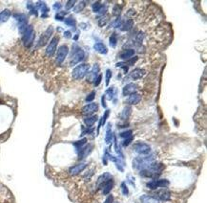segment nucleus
Returning <instances> with one entry per match:
<instances>
[{
  "instance_id": "nucleus-33",
  "label": "nucleus",
  "mask_w": 207,
  "mask_h": 203,
  "mask_svg": "<svg viewBox=\"0 0 207 203\" xmlns=\"http://www.w3.org/2000/svg\"><path fill=\"white\" fill-rule=\"evenodd\" d=\"M86 142H87V139L84 138V139H82V140H80V141H78V142L74 143V145H75V147L79 151V149H80L81 148H83V146L86 144Z\"/></svg>"
},
{
  "instance_id": "nucleus-5",
  "label": "nucleus",
  "mask_w": 207,
  "mask_h": 203,
  "mask_svg": "<svg viewBox=\"0 0 207 203\" xmlns=\"http://www.w3.org/2000/svg\"><path fill=\"white\" fill-rule=\"evenodd\" d=\"M170 185V182L167 179H157L147 183V187L151 190H156L157 188H167Z\"/></svg>"
},
{
  "instance_id": "nucleus-46",
  "label": "nucleus",
  "mask_w": 207,
  "mask_h": 203,
  "mask_svg": "<svg viewBox=\"0 0 207 203\" xmlns=\"http://www.w3.org/2000/svg\"><path fill=\"white\" fill-rule=\"evenodd\" d=\"M101 79H102V76H101V75H98V76L97 77V79H95V81H94V84H95V86L99 85L100 81H101Z\"/></svg>"
},
{
  "instance_id": "nucleus-13",
  "label": "nucleus",
  "mask_w": 207,
  "mask_h": 203,
  "mask_svg": "<svg viewBox=\"0 0 207 203\" xmlns=\"http://www.w3.org/2000/svg\"><path fill=\"white\" fill-rule=\"evenodd\" d=\"M138 89L137 84H128L127 85H125L123 89H122V95L123 96H128L131 95L133 93H136V91Z\"/></svg>"
},
{
  "instance_id": "nucleus-6",
  "label": "nucleus",
  "mask_w": 207,
  "mask_h": 203,
  "mask_svg": "<svg viewBox=\"0 0 207 203\" xmlns=\"http://www.w3.org/2000/svg\"><path fill=\"white\" fill-rule=\"evenodd\" d=\"M52 33H54V28H52V26L48 27V28L46 29V31L41 35V37H40V38H39V40H38V44H37V45L39 46V47H42V46L46 45L47 42L49 41L50 37H52Z\"/></svg>"
},
{
  "instance_id": "nucleus-34",
  "label": "nucleus",
  "mask_w": 207,
  "mask_h": 203,
  "mask_svg": "<svg viewBox=\"0 0 207 203\" xmlns=\"http://www.w3.org/2000/svg\"><path fill=\"white\" fill-rule=\"evenodd\" d=\"M111 78H112V71L110 69H107L106 70V74H105V84L106 85H109Z\"/></svg>"
},
{
  "instance_id": "nucleus-18",
  "label": "nucleus",
  "mask_w": 207,
  "mask_h": 203,
  "mask_svg": "<svg viewBox=\"0 0 207 203\" xmlns=\"http://www.w3.org/2000/svg\"><path fill=\"white\" fill-rule=\"evenodd\" d=\"M135 55V50L134 49H127L123 50L122 52L119 53V57L122 60H129Z\"/></svg>"
},
{
  "instance_id": "nucleus-35",
  "label": "nucleus",
  "mask_w": 207,
  "mask_h": 203,
  "mask_svg": "<svg viewBox=\"0 0 207 203\" xmlns=\"http://www.w3.org/2000/svg\"><path fill=\"white\" fill-rule=\"evenodd\" d=\"M65 23H66L68 26L75 27V19L73 16H70V17H68V18H66V19H65Z\"/></svg>"
},
{
  "instance_id": "nucleus-25",
  "label": "nucleus",
  "mask_w": 207,
  "mask_h": 203,
  "mask_svg": "<svg viewBox=\"0 0 207 203\" xmlns=\"http://www.w3.org/2000/svg\"><path fill=\"white\" fill-rule=\"evenodd\" d=\"M92 146H88V147H85V148H81L79 149V153H78V158L79 159H83L85 158L86 156L88 155V154L91 152V151H92Z\"/></svg>"
},
{
  "instance_id": "nucleus-47",
  "label": "nucleus",
  "mask_w": 207,
  "mask_h": 203,
  "mask_svg": "<svg viewBox=\"0 0 207 203\" xmlns=\"http://www.w3.org/2000/svg\"><path fill=\"white\" fill-rule=\"evenodd\" d=\"M64 13H56V16H55V18L57 19V20H63V19H64V17H63V16H64Z\"/></svg>"
},
{
  "instance_id": "nucleus-8",
  "label": "nucleus",
  "mask_w": 207,
  "mask_h": 203,
  "mask_svg": "<svg viewBox=\"0 0 207 203\" xmlns=\"http://www.w3.org/2000/svg\"><path fill=\"white\" fill-rule=\"evenodd\" d=\"M69 53V49L68 47H67L66 45H62L58 48V50H57V54H56V62L58 64L62 63V62L64 61L65 57H67V55H68Z\"/></svg>"
},
{
  "instance_id": "nucleus-49",
  "label": "nucleus",
  "mask_w": 207,
  "mask_h": 203,
  "mask_svg": "<svg viewBox=\"0 0 207 203\" xmlns=\"http://www.w3.org/2000/svg\"><path fill=\"white\" fill-rule=\"evenodd\" d=\"M60 8H61V4L60 3H55V5H54V9L55 10L58 11V10H60Z\"/></svg>"
},
{
  "instance_id": "nucleus-41",
  "label": "nucleus",
  "mask_w": 207,
  "mask_h": 203,
  "mask_svg": "<svg viewBox=\"0 0 207 203\" xmlns=\"http://www.w3.org/2000/svg\"><path fill=\"white\" fill-rule=\"evenodd\" d=\"M95 91H92L88 96L87 98H86V102H88V103H90V102H93V100L95 99Z\"/></svg>"
},
{
  "instance_id": "nucleus-10",
  "label": "nucleus",
  "mask_w": 207,
  "mask_h": 203,
  "mask_svg": "<svg viewBox=\"0 0 207 203\" xmlns=\"http://www.w3.org/2000/svg\"><path fill=\"white\" fill-rule=\"evenodd\" d=\"M58 40H59L58 37H55L51 40V42L49 43V45L47 46L46 55L48 57H52V56H54V54L55 53V50H56V46H57V43H58Z\"/></svg>"
},
{
  "instance_id": "nucleus-3",
  "label": "nucleus",
  "mask_w": 207,
  "mask_h": 203,
  "mask_svg": "<svg viewBox=\"0 0 207 203\" xmlns=\"http://www.w3.org/2000/svg\"><path fill=\"white\" fill-rule=\"evenodd\" d=\"M89 70H90L89 64H86V63L79 64L73 70V72H72V76H73V78L75 80H81L89 73Z\"/></svg>"
},
{
  "instance_id": "nucleus-31",
  "label": "nucleus",
  "mask_w": 207,
  "mask_h": 203,
  "mask_svg": "<svg viewBox=\"0 0 207 203\" xmlns=\"http://www.w3.org/2000/svg\"><path fill=\"white\" fill-rule=\"evenodd\" d=\"M114 95H115V92H114V87H111V88H108L107 90H106V93H105V98H107L108 100H112L114 98Z\"/></svg>"
},
{
  "instance_id": "nucleus-2",
  "label": "nucleus",
  "mask_w": 207,
  "mask_h": 203,
  "mask_svg": "<svg viewBox=\"0 0 207 203\" xmlns=\"http://www.w3.org/2000/svg\"><path fill=\"white\" fill-rule=\"evenodd\" d=\"M35 37V30H33V27L32 25H28V27L26 28V30L24 31L23 34H22L23 44L25 45L26 47L32 46Z\"/></svg>"
},
{
  "instance_id": "nucleus-50",
  "label": "nucleus",
  "mask_w": 207,
  "mask_h": 203,
  "mask_svg": "<svg viewBox=\"0 0 207 203\" xmlns=\"http://www.w3.org/2000/svg\"><path fill=\"white\" fill-rule=\"evenodd\" d=\"M64 37H71V32H69V31H66V32H64Z\"/></svg>"
},
{
  "instance_id": "nucleus-21",
  "label": "nucleus",
  "mask_w": 207,
  "mask_h": 203,
  "mask_svg": "<svg viewBox=\"0 0 207 203\" xmlns=\"http://www.w3.org/2000/svg\"><path fill=\"white\" fill-rule=\"evenodd\" d=\"M140 202L141 203H160V200L157 199L156 197L148 195H143L140 197Z\"/></svg>"
},
{
  "instance_id": "nucleus-45",
  "label": "nucleus",
  "mask_w": 207,
  "mask_h": 203,
  "mask_svg": "<svg viewBox=\"0 0 207 203\" xmlns=\"http://www.w3.org/2000/svg\"><path fill=\"white\" fill-rule=\"evenodd\" d=\"M133 141V136H131V137H129V138H126L123 141V146L124 147H126V146H128V145H130V143H131Z\"/></svg>"
},
{
  "instance_id": "nucleus-1",
  "label": "nucleus",
  "mask_w": 207,
  "mask_h": 203,
  "mask_svg": "<svg viewBox=\"0 0 207 203\" xmlns=\"http://www.w3.org/2000/svg\"><path fill=\"white\" fill-rule=\"evenodd\" d=\"M154 162V156H145V157H137L133 161V167L137 170H145L150 164Z\"/></svg>"
},
{
  "instance_id": "nucleus-24",
  "label": "nucleus",
  "mask_w": 207,
  "mask_h": 203,
  "mask_svg": "<svg viewBox=\"0 0 207 203\" xmlns=\"http://www.w3.org/2000/svg\"><path fill=\"white\" fill-rule=\"evenodd\" d=\"M97 120H98L97 115H90V116H88V117L84 118L83 121H84L85 125H87L88 128H90V127H92L95 122H97Z\"/></svg>"
},
{
  "instance_id": "nucleus-30",
  "label": "nucleus",
  "mask_w": 207,
  "mask_h": 203,
  "mask_svg": "<svg viewBox=\"0 0 207 203\" xmlns=\"http://www.w3.org/2000/svg\"><path fill=\"white\" fill-rule=\"evenodd\" d=\"M37 8H39L40 9V11L42 12V13H48L49 12V9H48V7H47V5L45 4V2H41V1H39V2H37Z\"/></svg>"
},
{
  "instance_id": "nucleus-29",
  "label": "nucleus",
  "mask_w": 207,
  "mask_h": 203,
  "mask_svg": "<svg viewBox=\"0 0 207 203\" xmlns=\"http://www.w3.org/2000/svg\"><path fill=\"white\" fill-rule=\"evenodd\" d=\"M85 6H86V2L85 1H81V2H79L78 5H76V6L75 7V9H74V12L75 13H80V12H82L83 11V9L85 8Z\"/></svg>"
},
{
  "instance_id": "nucleus-38",
  "label": "nucleus",
  "mask_w": 207,
  "mask_h": 203,
  "mask_svg": "<svg viewBox=\"0 0 207 203\" xmlns=\"http://www.w3.org/2000/svg\"><path fill=\"white\" fill-rule=\"evenodd\" d=\"M132 133H133L132 130H126V131H123V132L120 133V137H122V138H129V137L132 136Z\"/></svg>"
},
{
  "instance_id": "nucleus-44",
  "label": "nucleus",
  "mask_w": 207,
  "mask_h": 203,
  "mask_svg": "<svg viewBox=\"0 0 207 203\" xmlns=\"http://www.w3.org/2000/svg\"><path fill=\"white\" fill-rule=\"evenodd\" d=\"M138 60V57H131V59H129V60L127 61V65L128 66H131V65H133L135 62H136Z\"/></svg>"
},
{
  "instance_id": "nucleus-51",
  "label": "nucleus",
  "mask_w": 207,
  "mask_h": 203,
  "mask_svg": "<svg viewBox=\"0 0 207 203\" xmlns=\"http://www.w3.org/2000/svg\"><path fill=\"white\" fill-rule=\"evenodd\" d=\"M101 102H102V106L106 108V106H107V105H106V104H105V96L104 95H103V97L101 98Z\"/></svg>"
},
{
  "instance_id": "nucleus-11",
  "label": "nucleus",
  "mask_w": 207,
  "mask_h": 203,
  "mask_svg": "<svg viewBox=\"0 0 207 203\" xmlns=\"http://www.w3.org/2000/svg\"><path fill=\"white\" fill-rule=\"evenodd\" d=\"M86 167H87V164L86 163H79L78 165L70 168L69 172L71 175H78V173L82 172L86 169Z\"/></svg>"
},
{
  "instance_id": "nucleus-42",
  "label": "nucleus",
  "mask_w": 207,
  "mask_h": 203,
  "mask_svg": "<svg viewBox=\"0 0 207 203\" xmlns=\"http://www.w3.org/2000/svg\"><path fill=\"white\" fill-rule=\"evenodd\" d=\"M120 12H121V8L118 7V5H115V6L114 7V9H113V13L115 14V16H118V14L120 13Z\"/></svg>"
},
{
  "instance_id": "nucleus-26",
  "label": "nucleus",
  "mask_w": 207,
  "mask_h": 203,
  "mask_svg": "<svg viewBox=\"0 0 207 203\" xmlns=\"http://www.w3.org/2000/svg\"><path fill=\"white\" fill-rule=\"evenodd\" d=\"M10 16H11V12H10V10L8 9L4 10L3 12L0 13V24L6 22L10 18Z\"/></svg>"
},
{
  "instance_id": "nucleus-7",
  "label": "nucleus",
  "mask_w": 207,
  "mask_h": 203,
  "mask_svg": "<svg viewBox=\"0 0 207 203\" xmlns=\"http://www.w3.org/2000/svg\"><path fill=\"white\" fill-rule=\"evenodd\" d=\"M84 51L79 47H76V50H75L74 54L72 55V60H71V64L72 65H75L79 63L81 60H84Z\"/></svg>"
},
{
  "instance_id": "nucleus-43",
  "label": "nucleus",
  "mask_w": 207,
  "mask_h": 203,
  "mask_svg": "<svg viewBox=\"0 0 207 203\" xmlns=\"http://www.w3.org/2000/svg\"><path fill=\"white\" fill-rule=\"evenodd\" d=\"M75 3H76V1H75V0H71V1H68L67 2V4H66V10H70V9H72L74 7V5H75Z\"/></svg>"
},
{
  "instance_id": "nucleus-17",
  "label": "nucleus",
  "mask_w": 207,
  "mask_h": 203,
  "mask_svg": "<svg viewBox=\"0 0 207 203\" xmlns=\"http://www.w3.org/2000/svg\"><path fill=\"white\" fill-rule=\"evenodd\" d=\"M141 101V96L138 94V93H133L129 96V98L127 100V103L131 105H134V104H138L139 102Z\"/></svg>"
},
{
  "instance_id": "nucleus-27",
  "label": "nucleus",
  "mask_w": 207,
  "mask_h": 203,
  "mask_svg": "<svg viewBox=\"0 0 207 203\" xmlns=\"http://www.w3.org/2000/svg\"><path fill=\"white\" fill-rule=\"evenodd\" d=\"M131 112H132V108L130 107V106H126V107H124V109L122 110L121 114H120V118H121L122 120L128 119L129 116L131 115Z\"/></svg>"
},
{
  "instance_id": "nucleus-14",
  "label": "nucleus",
  "mask_w": 207,
  "mask_h": 203,
  "mask_svg": "<svg viewBox=\"0 0 207 203\" xmlns=\"http://www.w3.org/2000/svg\"><path fill=\"white\" fill-rule=\"evenodd\" d=\"M113 178L112 175L109 172H105L103 173V175H101L99 177H98V182H97V186L99 187V188H101L106 182H108L109 180H111Z\"/></svg>"
},
{
  "instance_id": "nucleus-22",
  "label": "nucleus",
  "mask_w": 207,
  "mask_h": 203,
  "mask_svg": "<svg viewBox=\"0 0 207 203\" xmlns=\"http://www.w3.org/2000/svg\"><path fill=\"white\" fill-rule=\"evenodd\" d=\"M111 127H112L111 124H108L107 130H106V135H105V142L107 144H110L114 139V134H113V131H112V128H111Z\"/></svg>"
},
{
  "instance_id": "nucleus-12",
  "label": "nucleus",
  "mask_w": 207,
  "mask_h": 203,
  "mask_svg": "<svg viewBox=\"0 0 207 203\" xmlns=\"http://www.w3.org/2000/svg\"><path fill=\"white\" fill-rule=\"evenodd\" d=\"M98 105L97 103H91V104L84 106L83 109H82V113L85 114V115L90 116V115H92L93 113H95V111L98 110Z\"/></svg>"
},
{
  "instance_id": "nucleus-40",
  "label": "nucleus",
  "mask_w": 207,
  "mask_h": 203,
  "mask_svg": "<svg viewBox=\"0 0 207 203\" xmlns=\"http://www.w3.org/2000/svg\"><path fill=\"white\" fill-rule=\"evenodd\" d=\"M107 20H108V17L107 16H102V17H100L99 19H98V25L100 26V27H102V26H104L106 23H107Z\"/></svg>"
},
{
  "instance_id": "nucleus-16",
  "label": "nucleus",
  "mask_w": 207,
  "mask_h": 203,
  "mask_svg": "<svg viewBox=\"0 0 207 203\" xmlns=\"http://www.w3.org/2000/svg\"><path fill=\"white\" fill-rule=\"evenodd\" d=\"M98 72H99V66H98V64H95L93 66L92 70H91V72L88 74L87 81H95V80L97 79V77L98 76Z\"/></svg>"
},
{
  "instance_id": "nucleus-39",
  "label": "nucleus",
  "mask_w": 207,
  "mask_h": 203,
  "mask_svg": "<svg viewBox=\"0 0 207 203\" xmlns=\"http://www.w3.org/2000/svg\"><path fill=\"white\" fill-rule=\"evenodd\" d=\"M121 191H122L123 196H128L129 190H128V188H127V186H126V183H125V182H122V183H121Z\"/></svg>"
},
{
  "instance_id": "nucleus-37",
  "label": "nucleus",
  "mask_w": 207,
  "mask_h": 203,
  "mask_svg": "<svg viewBox=\"0 0 207 203\" xmlns=\"http://www.w3.org/2000/svg\"><path fill=\"white\" fill-rule=\"evenodd\" d=\"M117 67H119V68H122L124 70L125 73H127L128 72V66L126 64V62H118L117 65H115Z\"/></svg>"
},
{
  "instance_id": "nucleus-4",
  "label": "nucleus",
  "mask_w": 207,
  "mask_h": 203,
  "mask_svg": "<svg viewBox=\"0 0 207 203\" xmlns=\"http://www.w3.org/2000/svg\"><path fill=\"white\" fill-rule=\"evenodd\" d=\"M133 149L135 152L140 155H147L151 152V147L143 142H137L136 144H134Z\"/></svg>"
},
{
  "instance_id": "nucleus-19",
  "label": "nucleus",
  "mask_w": 207,
  "mask_h": 203,
  "mask_svg": "<svg viewBox=\"0 0 207 203\" xmlns=\"http://www.w3.org/2000/svg\"><path fill=\"white\" fill-rule=\"evenodd\" d=\"M94 48H95V50L98 52L99 54H102V55H106L108 53V49H107V47H106L103 43L101 42H97L94 45Z\"/></svg>"
},
{
  "instance_id": "nucleus-36",
  "label": "nucleus",
  "mask_w": 207,
  "mask_h": 203,
  "mask_svg": "<svg viewBox=\"0 0 207 203\" xmlns=\"http://www.w3.org/2000/svg\"><path fill=\"white\" fill-rule=\"evenodd\" d=\"M101 7H102V4L100 3V2H95L94 4H93V6H92V9H93V12H95V13H98L99 11H100V9H101Z\"/></svg>"
},
{
  "instance_id": "nucleus-20",
  "label": "nucleus",
  "mask_w": 207,
  "mask_h": 203,
  "mask_svg": "<svg viewBox=\"0 0 207 203\" xmlns=\"http://www.w3.org/2000/svg\"><path fill=\"white\" fill-rule=\"evenodd\" d=\"M133 25H134V21L132 20V19H127L126 21H122L121 25H120V30H121L122 32L129 31L132 29Z\"/></svg>"
},
{
  "instance_id": "nucleus-32",
  "label": "nucleus",
  "mask_w": 207,
  "mask_h": 203,
  "mask_svg": "<svg viewBox=\"0 0 207 203\" xmlns=\"http://www.w3.org/2000/svg\"><path fill=\"white\" fill-rule=\"evenodd\" d=\"M117 42H118V37H117V34H113L110 37V45L112 47H115L117 46Z\"/></svg>"
},
{
  "instance_id": "nucleus-9",
  "label": "nucleus",
  "mask_w": 207,
  "mask_h": 203,
  "mask_svg": "<svg viewBox=\"0 0 207 203\" xmlns=\"http://www.w3.org/2000/svg\"><path fill=\"white\" fill-rule=\"evenodd\" d=\"M155 196L154 197H156L158 200H163V201H167L171 199V193L169 190H167L166 188H162V189L158 190L155 193Z\"/></svg>"
},
{
  "instance_id": "nucleus-15",
  "label": "nucleus",
  "mask_w": 207,
  "mask_h": 203,
  "mask_svg": "<svg viewBox=\"0 0 207 203\" xmlns=\"http://www.w3.org/2000/svg\"><path fill=\"white\" fill-rule=\"evenodd\" d=\"M146 75V71L144 69H141V68H137L135 69L131 72V74H130V77L133 79V80H139L143 78L144 76Z\"/></svg>"
},
{
  "instance_id": "nucleus-48",
  "label": "nucleus",
  "mask_w": 207,
  "mask_h": 203,
  "mask_svg": "<svg viewBox=\"0 0 207 203\" xmlns=\"http://www.w3.org/2000/svg\"><path fill=\"white\" fill-rule=\"evenodd\" d=\"M113 200H114V196L111 195V196H109L107 199H105L104 203H113Z\"/></svg>"
},
{
  "instance_id": "nucleus-23",
  "label": "nucleus",
  "mask_w": 207,
  "mask_h": 203,
  "mask_svg": "<svg viewBox=\"0 0 207 203\" xmlns=\"http://www.w3.org/2000/svg\"><path fill=\"white\" fill-rule=\"evenodd\" d=\"M113 186H114V181L111 179L108 182H106L105 184L101 187L102 188V194L103 195H108L109 193L111 192V190L113 189Z\"/></svg>"
},
{
  "instance_id": "nucleus-28",
  "label": "nucleus",
  "mask_w": 207,
  "mask_h": 203,
  "mask_svg": "<svg viewBox=\"0 0 207 203\" xmlns=\"http://www.w3.org/2000/svg\"><path fill=\"white\" fill-rule=\"evenodd\" d=\"M109 114H110V110H109V109H107V110L105 111L104 115L102 116L101 119H100V121H99V124H98V131L99 130L100 127H102V125H104V124H105V122H106V120H107Z\"/></svg>"
}]
</instances>
